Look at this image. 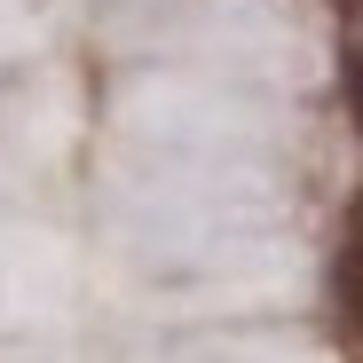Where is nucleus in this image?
<instances>
[{
    "label": "nucleus",
    "instance_id": "obj_1",
    "mask_svg": "<svg viewBox=\"0 0 363 363\" xmlns=\"http://www.w3.org/2000/svg\"><path fill=\"white\" fill-rule=\"evenodd\" d=\"M332 308L363 340V198L347 206V237H340V253H332Z\"/></svg>",
    "mask_w": 363,
    "mask_h": 363
},
{
    "label": "nucleus",
    "instance_id": "obj_2",
    "mask_svg": "<svg viewBox=\"0 0 363 363\" xmlns=\"http://www.w3.org/2000/svg\"><path fill=\"white\" fill-rule=\"evenodd\" d=\"M340 79H347V103H355V135H363V48H340Z\"/></svg>",
    "mask_w": 363,
    "mask_h": 363
}]
</instances>
